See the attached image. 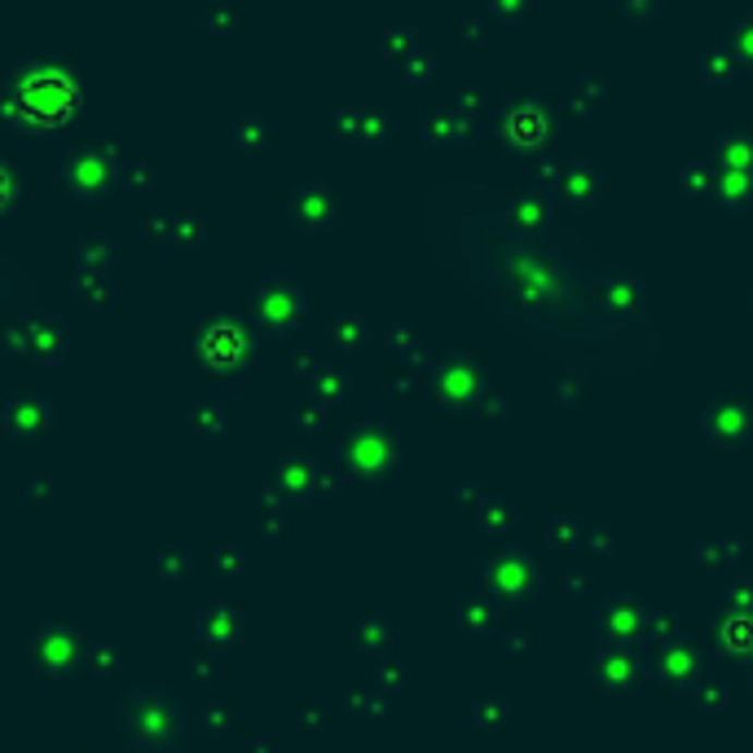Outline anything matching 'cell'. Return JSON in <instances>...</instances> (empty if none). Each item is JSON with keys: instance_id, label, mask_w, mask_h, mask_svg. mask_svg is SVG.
Segmentation results:
<instances>
[{"instance_id": "1", "label": "cell", "mask_w": 753, "mask_h": 753, "mask_svg": "<svg viewBox=\"0 0 753 753\" xmlns=\"http://www.w3.org/2000/svg\"><path fill=\"white\" fill-rule=\"evenodd\" d=\"M423 234L459 287L537 353L604 375L653 366L657 327L634 282L551 217H529L494 185L450 181L423 194Z\"/></svg>"}, {"instance_id": "2", "label": "cell", "mask_w": 753, "mask_h": 753, "mask_svg": "<svg viewBox=\"0 0 753 753\" xmlns=\"http://www.w3.org/2000/svg\"><path fill=\"white\" fill-rule=\"evenodd\" d=\"M120 714L146 722L142 731H129V736H124L133 749H142V753H181V749H185V718H181V709H177L168 696H159L155 688L129 692L124 705H120Z\"/></svg>"}]
</instances>
